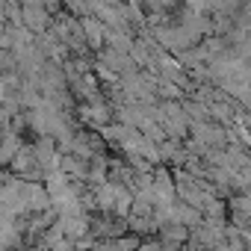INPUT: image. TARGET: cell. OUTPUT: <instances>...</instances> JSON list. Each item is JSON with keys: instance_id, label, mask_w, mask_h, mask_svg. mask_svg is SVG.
Listing matches in <instances>:
<instances>
[{"instance_id": "cell-1", "label": "cell", "mask_w": 251, "mask_h": 251, "mask_svg": "<svg viewBox=\"0 0 251 251\" xmlns=\"http://www.w3.org/2000/svg\"><path fill=\"white\" fill-rule=\"evenodd\" d=\"M0 100H3V86H0Z\"/></svg>"}]
</instances>
